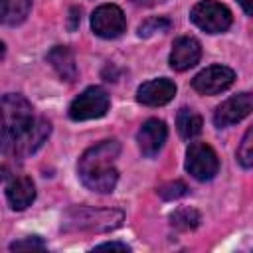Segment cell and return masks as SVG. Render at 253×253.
Returning <instances> with one entry per match:
<instances>
[{"label": "cell", "mask_w": 253, "mask_h": 253, "mask_svg": "<svg viewBox=\"0 0 253 253\" xmlns=\"http://www.w3.org/2000/svg\"><path fill=\"white\" fill-rule=\"evenodd\" d=\"M43 247H45V243L40 237H26V239L10 243V251H16V249H43Z\"/></svg>", "instance_id": "cell-22"}, {"label": "cell", "mask_w": 253, "mask_h": 253, "mask_svg": "<svg viewBox=\"0 0 253 253\" xmlns=\"http://www.w3.org/2000/svg\"><path fill=\"white\" fill-rule=\"evenodd\" d=\"M188 194V186L182 180H174V182H166L158 188V196L162 200H178L182 196Z\"/></svg>", "instance_id": "cell-20"}, {"label": "cell", "mask_w": 253, "mask_h": 253, "mask_svg": "<svg viewBox=\"0 0 253 253\" xmlns=\"http://www.w3.org/2000/svg\"><path fill=\"white\" fill-rule=\"evenodd\" d=\"M170 26H172V24H170L168 18H164V16H152V18L144 20V22L138 26V36H140V38H150V36H154V34L166 32Z\"/></svg>", "instance_id": "cell-18"}, {"label": "cell", "mask_w": 253, "mask_h": 253, "mask_svg": "<svg viewBox=\"0 0 253 253\" xmlns=\"http://www.w3.org/2000/svg\"><path fill=\"white\" fill-rule=\"evenodd\" d=\"M10 4H12V0H2V22H6V18L10 14Z\"/></svg>", "instance_id": "cell-26"}, {"label": "cell", "mask_w": 253, "mask_h": 253, "mask_svg": "<svg viewBox=\"0 0 253 253\" xmlns=\"http://www.w3.org/2000/svg\"><path fill=\"white\" fill-rule=\"evenodd\" d=\"M30 8H32V0H16L14 10L8 14L6 22H8V24H20L22 20H26Z\"/></svg>", "instance_id": "cell-21"}, {"label": "cell", "mask_w": 253, "mask_h": 253, "mask_svg": "<svg viewBox=\"0 0 253 253\" xmlns=\"http://www.w3.org/2000/svg\"><path fill=\"white\" fill-rule=\"evenodd\" d=\"M174 95H176V85H174V81H170L166 77L146 81L136 89V101L142 105H148V107L166 105L174 99Z\"/></svg>", "instance_id": "cell-10"}, {"label": "cell", "mask_w": 253, "mask_h": 253, "mask_svg": "<svg viewBox=\"0 0 253 253\" xmlns=\"http://www.w3.org/2000/svg\"><path fill=\"white\" fill-rule=\"evenodd\" d=\"M95 249H119V251H128V245H126V243L111 241V243H101V245H97Z\"/></svg>", "instance_id": "cell-24"}, {"label": "cell", "mask_w": 253, "mask_h": 253, "mask_svg": "<svg viewBox=\"0 0 253 253\" xmlns=\"http://www.w3.org/2000/svg\"><path fill=\"white\" fill-rule=\"evenodd\" d=\"M121 210H103L89 206H75L63 215L65 231H109L121 225L123 221Z\"/></svg>", "instance_id": "cell-3"}, {"label": "cell", "mask_w": 253, "mask_h": 253, "mask_svg": "<svg viewBox=\"0 0 253 253\" xmlns=\"http://www.w3.org/2000/svg\"><path fill=\"white\" fill-rule=\"evenodd\" d=\"M186 170L196 180H211L219 170L215 150L206 142H192L186 150Z\"/></svg>", "instance_id": "cell-6"}, {"label": "cell", "mask_w": 253, "mask_h": 253, "mask_svg": "<svg viewBox=\"0 0 253 253\" xmlns=\"http://www.w3.org/2000/svg\"><path fill=\"white\" fill-rule=\"evenodd\" d=\"M237 160L243 168H253V126L243 134L241 144L237 148Z\"/></svg>", "instance_id": "cell-19"}, {"label": "cell", "mask_w": 253, "mask_h": 253, "mask_svg": "<svg viewBox=\"0 0 253 253\" xmlns=\"http://www.w3.org/2000/svg\"><path fill=\"white\" fill-rule=\"evenodd\" d=\"M190 20L206 34H221L231 26L233 18L227 6L213 0H202L190 10Z\"/></svg>", "instance_id": "cell-4"}, {"label": "cell", "mask_w": 253, "mask_h": 253, "mask_svg": "<svg viewBox=\"0 0 253 253\" xmlns=\"http://www.w3.org/2000/svg\"><path fill=\"white\" fill-rule=\"evenodd\" d=\"M253 111V93H237L223 101L215 113H213V125L217 128L231 126L239 121H243Z\"/></svg>", "instance_id": "cell-9"}, {"label": "cell", "mask_w": 253, "mask_h": 253, "mask_svg": "<svg viewBox=\"0 0 253 253\" xmlns=\"http://www.w3.org/2000/svg\"><path fill=\"white\" fill-rule=\"evenodd\" d=\"M91 28L99 38L113 40L126 30V18L115 4H101L91 16Z\"/></svg>", "instance_id": "cell-7"}, {"label": "cell", "mask_w": 253, "mask_h": 253, "mask_svg": "<svg viewBox=\"0 0 253 253\" xmlns=\"http://www.w3.org/2000/svg\"><path fill=\"white\" fill-rule=\"evenodd\" d=\"M47 61L51 63V67L55 69V73L63 81L73 83L77 79L75 57H73V51L67 45H55V47H51L49 53H47Z\"/></svg>", "instance_id": "cell-15"}, {"label": "cell", "mask_w": 253, "mask_h": 253, "mask_svg": "<svg viewBox=\"0 0 253 253\" xmlns=\"http://www.w3.org/2000/svg\"><path fill=\"white\" fill-rule=\"evenodd\" d=\"M239 4H241V8L249 14V16H253V0H237Z\"/></svg>", "instance_id": "cell-25"}, {"label": "cell", "mask_w": 253, "mask_h": 253, "mask_svg": "<svg viewBox=\"0 0 253 253\" xmlns=\"http://www.w3.org/2000/svg\"><path fill=\"white\" fill-rule=\"evenodd\" d=\"M32 105L16 93H6L2 97V150L4 154L16 144V140L34 125Z\"/></svg>", "instance_id": "cell-2"}, {"label": "cell", "mask_w": 253, "mask_h": 253, "mask_svg": "<svg viewBox=\"0 0 253 253\" xmlns=\"http://www.w3.org/2000/svg\"><path fill=\"white\" fill-rule=\"evenodd\" d=\"M119 154L121 144L117 140H103L85 150L77 162V174L83 186L99 194L113 192L119 180V170L115 168Z\"/></svg>", "instance_id": "cell-1"}, {"label": "cell", "mask_w": 253, "mask_h": 253, "mask_svg": "<svg viewBox=\"0 0 253 253\" xmlns=\"http://www.w3.org/2000/svg\"><path fill=\"white\" fill-rule=\"evenodd\" d=\"M170 223L176 229L190 231V229H196L200 225V213L194 208H180L170 215Z\"/></svg>", "instance_id": "cell-17"}, {"label": "cell", "mask_w": 253, "mask_h": 253, "mask_svg": "<svg viewBox=\"0 0 253 253\" xmlns=\"http://www.w3.org/2000/svg\"><path fill=\"white\" fill-rule=\"evenodd\" d=\"M6 198L14 210H26L34 198H36V188L32 178L28 176H14L6 184Z\"/></svg>", "instance_id": "cell-14"}, {"label": "cell", "mask_w": 253, "mask_h": 253, "mask_svg": "<svg viewBox=\"0 0 253 253\" xmlns=\"http://www.w3.org/2000/svg\"><path fill=\"white\" fill-rule=\"evenodd\" d=\"M202 55V45L196 38L192 36H182L172 43L170 51V67L176 71H186L194 67L200 61Z\"/></svg>", "instance_id": "cell-12"}, {"label": "cell", "mask_w": 253, "mask_h": 253, "mask_svg": "<svg viewBox=\"0 0 253 253\" xmlns=\"http://www.w3.org/2000/svg\"><path fill=\"white\" fill-rule=\"evenodd\" d=\"M49 130H51L49 121H45V119H36L34 125L16 140V144L10 148V152H12L16 158H26V156L34 154V152L45 142V138L49 136Z\"/></svg>", "instance_id": "cell-11"}, {"label": "cell", "mask_w": 253, "mask_h": 253, "mask_svg": "<svg viewBox=\"0 0 253 253\" xmlns=\"http://www.w3.org/2000/svg\"><path fill=\"white\" fill-rule=\"evenodd\" d=\"M79 22H81V8L73 6L69 8V16H67V30L69 32H75L79 28Z\"/></svg>", "instance_id": "cell-23"}, {"label": "cell", "mask_w": 253, "mask_h": 253, "mask_svg": "<svg viewBox=\"0 0 253 253\" xmlns=\"http://www.w3.org/2000/svg\"><path fill=\"white\" fill-rule=\"evenodd\" d=\"M166 136H168V128H166L164 121L148 119L146 123H142L140 130L136 134V142L144 156H154L166 142Z\"/></svg>", "instance_id": "cell-13"}, {"label": "cell", "mask_w": 253, "mask_h": 253, "mask_svg": "<svg viewBox=\"0 0 253 253\" xmlns=\"http://www.w3.org/2000/svg\"><path fill=\"white\" fill-rule=\"evenodd\" d=\"M235 81V71L225 65H210L192 79V87L202 95H215L231 87Z\"/></svg>", "instance_id": "cell-8"}, {"label": "cell", "mask_w": 253, "mask_h": 253, "mask_svg": "<svg viewBox=\"0 0 253 253\" xmlns=\"http://www.w3.org/2000/svg\"><path fill=\"white\" fill-rule=\"evenodd\" d=\"M109 95L101 87H87L79 97L69 105V117L73 121H89L99 119L109 111Z\"/></svg>", "instance_id": "cell-5"}, {"label": "cell", "mask_w": 253, "mask_h": 253, "mask_svg": "<svg viewBox=\"0 0 253 253\" xmlns=\"http://www.w3.org/2000/svg\"><path fill=\"white\" fill-rule=\"evenodd\" d=\"M176 126H178V132L182 138L190 140V138H196L200 132H202V117L194 111V109H180L178 115H176Z\"/></svg>", "instance_id": "cell-16"}, {"label": "cell", "mask_w": 253, "mask_h": 253, "mask_svg": "<svg viewBox=\"0 0 253 253\" xmlns=\"http://www.w3.org/2000/svg\"><path fill=\"white\" fill-rule=\"evenodd\" d=\"M134 2H138V0H134Z\"/></svg>", "instance_id": "cell-27"}]
</instances>
